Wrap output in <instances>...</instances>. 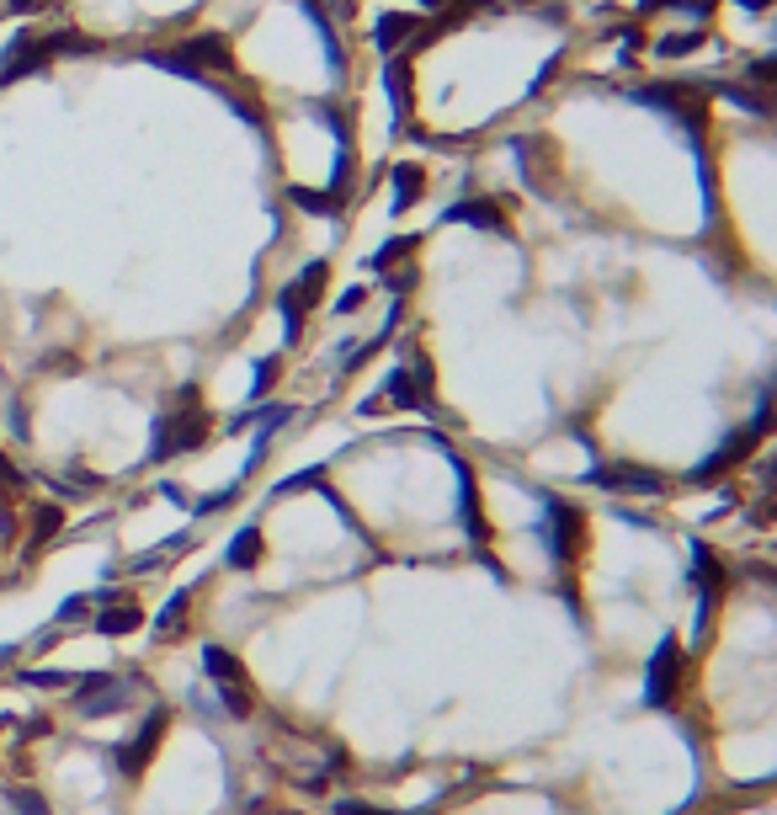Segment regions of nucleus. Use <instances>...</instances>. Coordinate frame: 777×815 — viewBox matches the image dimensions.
<instances>
[{"label": "nucleus", "mask_w": 777, "mask_h": 815, "mask_svg": "<svg viewBox=\"0 0 777 815\" xmlns=\"http://www.w3.org/2000/svg\"><path fill=\"white\" fill-rule=\"evenodd\" d=\"M145 60L155 70L187 75V81H209V75L235 70V54H230V38L224 32H192V38H181L177 49H145Z\"/></svg>", "instance_id": "obj_1"}, {"label": "nucleus", "mask_w": 777, "mask_h": 815, "mask_svg": "<svg viewBox=\"0 0 777 815\" xmlns=\"http://www.w3.org/2000/svg\"><path fill=\"white\" fill-rule=\"evenodd\" d=\"M209 411L198 405V390H181V405L177 416H160L155 422V443H150V464H166V458H177V453H192L209 443Z\"/></svg>", "instance_id": "obj_2"}, {"label": "nucleus", "mask_w": 777, "mask_h": 815, "mask_svg": "<svg viewBox=\"0 0 777 815\" xmlns=\"http://www.w3.org/2000/svg\"><path fill=\"white\" fill-rule=\"evenodd\" d=\"M134 688H139V682H128V677L91 671V677H75V682H70V698H75V709H81L86 720H107V715L134 709Z\"/></svg>", "instance_id": "obj_3"}, {"label": "nucleus", "mask_w": 777, "mask_h": 815, "mask_svg": "<svg viewBox=\"0 0 777 815\" xmlns=\"http://www.w3.org/2000/svg\"><path fill=\"white\" fill-rule=\"evenodd\" d=\"M166 730H171V709H166V703H155L150 715L139 720V730H134V735L118 747V773H123V779H145V768L155 762L160 741H166Z\"/></svg>", "instance_id": "obj_4"}, {"label": "nucleus", "mask_w": 777, "mask_h": 815, "mask_svg": "<svg viewBox=\"0 0 777 815\" xmlns=\"http://www.w3.org/2000/svg\"><path fill=\"white\" fill-rule=\"evenodd\" d=\"M677 682H682V639L666 634L656 645V656H650V666H645V703L666 709L677 698Z\"/></svg>", "instance_id": "obj_5"}, {"label": "nucleus", "mask_w": 777, "mask_h": 815, "mask_svg": "<svg viewBox=\"0 0 777 815\" xmlns=\"http://www.w3.org/2000/svg\"><path fill=\"white\" fill-rule=\"evenodd\" d=\"M543 539L554 549V560H575V554H581V539H586L581 512L565 507L560 496H543Z\"/></svg>", "instance_id": "obj_6"}, {"label": "nucleus", "mask_w": 777, "mask_h": 815, "mask_svg": "<svg viewBox=\"0 0 777 815\" xmlns=\"http://www.w3.org/2000/svg\"><path fill=\"white\" fill-rule=\"evenodd\" d=\"M639 102H650V107H660V113H671V118L682 123L692 139L703 134V118H709V96H698V91H688V86H650V91H639Z\"/></svg>", "instance_id": "obj_7"}, {"label": "nucleus", "mask_w": 777, "mask_h": 815, "mask_svg": "<svg viewBox=\"0 0 777 815\" xmlns=\"http://www.w3.org/2000/svg\"><path fill=\"white\" fill-rule=\"evenodd\" d=\"M49 60H54V54H49V32H17L11 49L0 54V86H11V81L32 75V70H43Z\"/></svg>", "instance_id": "obj_8"}, {"label": "nucleus", "mask_w": 777, "mask_h": 815, "mask_svg": "<svg viewBox=\"0 0 777 815\" xmlns=\"http://www.w3.org/2000/svg\"><path fill=\"white\" fill-rule=\"evenodd\" d=\"M756 437H762V426H756V422H751V426H741V432H730V437H724V448H719V453H709V458H703V464L692 469V485H709V480H719L724 469H735L741 458H751V448H756Z\"/></svg>", "instance_id": "obj_9"}, {"label": "nucleus", "mask_w": 777, "mask_h": 815, "mask_svg": "<svg viewBox=\"0 0 777 815\" xmlns=\"http://www.w3.org/2000/svg\"><path fill=\"white\" fill-rule=\"evenodd\" d=\"M592 480L607 485V490H628V496H660L666 490L656 469H639V464H613V469H597Z\"/></svg>", "instance_id": "obj_10"}, {"label": "nucleus", "mask_w": 777, "mask_h": 815, "mask_svg": "<svg viewBox=\"0 0 777 815\" xmlns=\"http://www.w3.org/2000/svg\"><path fill=\"white\" fill-rule=\"evenodd\" d=\"M203 671H209L213 688H251L245 661H240L235 650H224V645H203Z\"/></svg>", "instance_id": "obj_11"}, {"label": "nucleus", "mask_w": 777, "mask_h": 815, "mask_svg": "<svg viewBox=\"0 0 777 815\" xmlns=\"http://www.w3.org/2000/svg\"><path fill=\"white\" fill-rule=\"evenodd\" d=\"M139 624H145V607H139V597L113 603V607H96V618H91V629L102 634V639H123V634H134Z\"/></svg>", "instance_id": "obj_12"}, {"label": "nucleus", "mask_w": 777, "mask_h": 815, "mask_svg": "<svg viewBox=\"0 0 777 815\" xmlns=\"http://www.w3.org/2000/svg\"><path fill=\"white\" fill-rule=\"evenodd\" d=\"M262 549H267L262 528H240L235 539H230V549H224V565L230 571H256L262 565Z\"/></svg>", "instance_id": "obj_13"}, {"label": "nucleus", "mask_w": 777, "mask_h": 815, "mask_svg": "<svg viewBox=\"0 0 777 815\" xmlns=\"http://www.w3.org/2000/svg\"><path fill=\"white\" fill-rule=\"evenodd\" d=\"M64 533V507L54 501H43V507H32V533H28V554H43V543L60 539Z\"/></svg>", "instance_id": "obj_14"}, {"label": "nucleus", "mask_w": 777, "mask_h": 815, "mask_svg": "<svg viewBox=\"0 0 777 815\" xmlns=\"http://www.w3.org/2000/svg\"><path fill=\"white\" fill-rule=\"evenodd\" d=\"M326 277H330V267H326V262H309V267H304L299 277L288 283V294L299 299V309H304V315H309V309L320 304V294H326Z\"/></svg>", "instance_id": "obj_15"}, {"label": "nucleus", "mask_w": 777, "mask_h": 815, "mask_svg": "<svg viewBox=\"0 0 777 815\" xmlns=\"http://www.w3.org/2000/svg\"><path fill=\"white\" fill-rule=\"evenodd\" d=\"M453 219H458V224H475V230H507V213L496 209V203H485V198L448 209V224H453Z\"/></svg>", "instance_id": "obj_16"}, {"label": "nucleus", "mask_w": 777, "mask_h": 815, "mask_svg": "<svg viewBox=\"0 0 777 815\" xmlns=\"http://www.w3.org/2000/svg\"><path fill=\"white\" fill-rule=\"evenodd\" d=\"M411 32H416V17H405V11H388L384 22L373 28V43H379L384 54H400V43H405Z\"/></svg>", "instance_id": "obj_17"}, {"label": "nucleus", "mask_w": 777, "mask_h": 815, "mask_svg": "<svg viewBox=\"0 0 777 815\" xmlns=\"http://www.w3.org/2000/svg\"><path fill=\"white\" fill-rule=\"evenodd\" d=\"M187 607H192V592H177L171 603L160 607V618H155V639H181V629H187Z\"/></svg>", "instance_id": "obj_18"}, {"label": "nucleus", "mask_w": 777, "mask_h": 815, "mask_svg": "<svg viewBox=\"0 0 777 815\" xmlns=\"http://www.w3.org/2000/svg\"><path fill=\"white\" fill-rule=\"evenodd\" d=\"M17 682H28V688H38V694H70L75 671H54V666H28V671H17Z\"/></svg>", "instance_id": "obj_19"}, {"label": "nucleus", "mask_w": 777, "mask_h": 815, "mask_svg": "<svg viewBox=\"0 0 777 815\" xmlns=\"http://www.w3.org/2000/svg\"><path fill=\"white\" fill-rule=\"evenodd\" d=\"M421 192H426V177H421V166H394V213H405L416 203Z\"/></svg>", "instance_id": "obj_20"}, {"label": "nucleus", "mask_w": 777, "mask_h": 815, "mask_svg": "<svg viewBox=\"0 0 777 815\" xmlns=\"http://www.w3.org/2000/svg\"><path fill=\"white\" fill-rule=\"evenodd\" d=\"M384 81H388V102H394V113L405 118V107H411V64L400 60H388V70H384Z\"/></svg>", "instance_id": "obj_21"}, {"label": "nucleus", "mask_w": 777, "mask_h": 815, "mask_svg": "<svg viewBox=\"0 0 777 815\" xmlns=\"http://www.w3.org/2000/svg\"><path fill=\"white\" fill-rule=\"evenodd\" d=\"M458 501H464V528L475 533V539H485V517H479V490L475 480H469V469L458 464Z\"/></svg>", "instance_id": "obj_22"}, {"label": "nucleus", "mask_w": 777, "mask_h": 815, "mask_svg": "<svg viewBox=\"0 0 777 815\" xmlns=\"http://www.w3.org/2000/svg\"><path fill=\"white\" fill-rule=\"evenodd\" d=\"M692 565H698V581H703V603H714L719 586H724V571H719V560L703 549V543H692Z\"/></svg>", "instance_id": "obj_23"}, {"label": "nucleus", "mask_w": 777, "mask_h": 815, "mask_svg": "<svg viewBox=\"0 0 777 815\" xmlns=\"http://www.w3.org/2000/svg\"><path fill=\"white\" fill-rule=\"evenodd\" d=\"M213 703H219V715H230V720H251L256 715V698H251V688H213Z\"/></svg>", "instance_id": "obj_24"}, {"label": "nucleus", "mask_w": 777, "mask_h": 815, "mask_svg": "<svg viewBox=\"0 0 777 815\" xmlns=\"http://www.w3.org/2000/svg\"><path fill=\"white\" fill-rule=\"evenodd\" d=\"M6 805L17 815H54L49 811V800L38 794V788H28V784H6Z\"/></svg>", "instance_id": "obj_25"}, {"label": "nucleus", "mask_w": 777, "mask_h": 815, "mask_svg": "<svg viewBox=\"0 0 777 815\" xmlns=\"http://www.w3.org/2000/svg\"><path fill=\"white\" fill-rule=\"evenodd\" d=\"M288 198H294L304 213H336V209H341V198H336V192H309V187H294Z\"/></svg>", "instance_id": "obj_26"}, {"label": "nucleus", "mask_w": 777, "mask_h": 815, "mask_svg": "<svg viewBox=\"0 0 777 815\" xmlns=\"http://www.w3.org/2000/svg\"><path fill=\"white\" fill-rule=\"evenodd\" d=\"M81 618H91V592H75V597H64L60 613H54V624H81Z\"/></svg>", "instance_id": "obj_27"}, {"label": "nucleus", "mask_w": 777, "mask_h": 815, "mask_svg": "<svg viewBox=\"0 0 777 815\" xmlns=\"http://www.w3.org/2000/svg\"><path fill=\"white\" fill-rule=\"evenodd\" d=\"M277 368H283L277 358H262V362H256V379H251V400H267L272 384H277Z\"/></svg>", "instance_id": "obj_28"}, {"label": "nucleus", "mask_w": 777, "mask_h": 815, "mask_svg": "<svg viewBox=\"0 0 777 815\" xmlns=\"http://www.w3.org/2000/svg\"><path fill=\"white\" fill-rule=\"evenodd\" d=\"M315 485H326V469H299V475L277 480V496H294V490H315Z\"/></svg>", "instance_id": "obj_29"}, {"label": "nucleus", "mask_w": 777, "mask_h": 815, "mask_svg": "<svg viewBox=\"0 0 777 815\" xmlns=\"http://www.w3.org/2000/svg\"><path fill=\"white\" fill-rule=\"evenodd\" d=\"M235 496H240V485H224V490H213V496H203L192 512L198 517H213V512H224V507H235Z\"/></svg>", "instance_id": "obj_30"}, {"label": "nucleus", "mask_w": 777, "mask_h": 815, "mask_svg": "<svg viewBox=\"0 0 777 815\" xmlns=\"http://www.w3.org/2000/svg\"><path fill=\"white\" fill-rule=\"evenodd\" d=\"M411 251H416V241H388V245H379V251H373V262H368V267L388 272V262H400V256H411Z\"/></svg>", "instance_id": "obj_31"}, {"label": "nucleus", "mask_w": 777, "mask_h": 815, "mask_svg": "<svg viewBox=\"0 0 777 815\" xmlns=\"http://www.w3.org/2000/svg\"><path fill=\"white\" fill-rule=\"evenodd\" d=\"M703 43V32H682V38H660V54H688Z\"/></svg>", "instance_id": "obj_32"}, {"label": "nucleus", "mask_w": 777, "mask_h": 815, "mask_svg": "<svg viewBox=\"0 0 777 815\" xmlns=\"http://www.w3.org/2000/svg\"><path fill=\"white\" fill-rule=\"evenodd\" d=\"M60 639H64L60 624H54V629H38V634H32V650H38V656H49V650H54Z\"/></svg>", "instance_id": "obj_33"}, {"label": "nucleus", "mask_w": 777, "mask_h": 815, "mask_svg": "<svg viewBox=\"0 0 777 815\" xmlns=\"http://www.w3.org/2000/svg\"><path fill=\"white\" fill-rule=\"evenodd\" d=\"M362 299H368V288H347V294L336 299V315H352V309H362Z\"/></svg>", "instance_id": "obj_34"}, {"label": "nucleus", "mask_w": 777, "mask_h": 815, "mask_svg": "<svg viewBox=\"0 0 777 815\" xmlns=\"http://www.w3.org/2000/svg\"><path fill=\"white\" fill-rule=\"evenodd\" d=\"M336 815H394V811H379V805H362V800H341Z\"/></svg>", "instance_id": "obj_35"}, {"label": "nucleus", "mask_w": 777, "mask_h": 815, "mask_svg": "<svg viewBox=\"0 0 777 815\" xmlns=\"http://www.w3.org/2000/svg\"><path fill=\"white\" fill-rule=\"evenodd\" d=\"M0 485H28V475H22V469L6 458V448H0Z\"/></svg>", "instance_id": "obj_36"}, {"label": "nucleus", "mask_w": 777, "mask_h": 815, "mask_svg": "<svg viewBox=\"0 0 777 815\" xmlns=\"http://www.w3.org/2000/svg\"><path fill=\"white\" fill-rule=\"evenodd\" d=\"M751 81H767V86H777V60H762V64H751Z\"/></svg>", "instance_id": "obj_37"}, {"label": "nucleus", "mask_w": 777, "mask_h": 815, "mask_svg": "<svg viewBox=\"0 0 777 815\" xmlns=\"http://www.w3.org/2000/svg\"><path fill=\"white\" fill-rule=\"evenodd\" d=\"M22 735H28V741H38V735H54V720H38V715H32V720L22 724Z\"/></svg>", "instance_id": "obj_38"}, {"label": "nucleus", "mask_w": 777, "mask_h": 815, "mask_svg": "<svg viewBox=\"0 0 777 815\" xmlns=\"http://www.w3.org/2000/svg\"><path fill=\"white\" fill-rule=\"evenodd\" d=\"M6 11H17V17H32V11H43V0H6Z\"/></svg>", "instance_id": "obj_39"}, {"label": "nucleus", "mask_w": 777, "mask_h": 815, "mask_svg": "<svg viewBox=\"0 0 777 815\" xmlns=\"http://www.w3.org/2000/svg\"><path fill=\"white\" fill-rule=\"evenodd\" d=\"M160 496H166V501H177V507H187V490H181V485H171V480L160 485Z\"/></svg>", "instance_id": "obj_40"}, {"label": "nucleus", "mask_w": 777, "mask_h": 815, "mask_svg": "<svg viewBox=\"0 0 777 815\" xmlns=\"http://www.w3.org/2000/svg\"><path fill=\"white\" fill-rule=\"evenodd\" d=\"M17 656H22L17 645H0V671H6V666H17Z\"/></svg>", "instance_id": "obj_41"}, {"label": "nucleus", "mask_w": 777, "mask_h": 815, "mask_svg": "<svg viewBox=\"0 0 777 815\" xmlns=\"http://www.w3.org/2000/svg\"><path fill=\"white\" fill-rule=\"evenodd\" d=\"M421 6H432V11H437V6H448V0H421Z\"/></svg>", "instance_id": "obj_42"}, {"label": "nucleus", "mask_w": 777, "mask_h": 815, "mask_svg": "<svg viewBox=\"0 0 777 815\" xmlns=\"http://www.w3.org/2000/svg\"><path fill=\"white\" fill-rule=\"evenodd\" d=\"M741 6H773V0H741Z\"/></svg>", "instance_id": "obj_43"}]
</instances>
